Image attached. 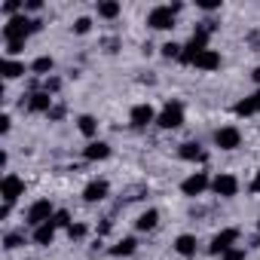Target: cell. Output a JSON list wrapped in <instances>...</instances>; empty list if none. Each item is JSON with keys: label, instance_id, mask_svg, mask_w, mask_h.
<instances>
[{"label": "cell", "instance_id": "cell-3", "mask_svg": "<svg viewBox=\"0 0 260 260\" xmlns=\"http://www.w3.org/2000/svg\"><path fill=\"white\" fill-rule=\"evenodd\" d=\"M55 217V208H52V202L49 199H37L31 208H28V214H25V220H28V226H43V223H49Z\"/></svg>", "mask_w": 260, "mask_h": 260}, {"label": "cell", "instance_id": "cell-9", "mask_svg": "<svg viewBox=\"0 0 260 260\" xmlns=\"http://www.w3.org/2000/svg\"><path fill=\"white\" fill-rule=\"evenodd\" d=\"M0 196H4V202H16L19 196H25V181L19 175H4V181H0Z\"/></svg>", "mask_w": 260, "mask_h": 260}, {"label": "cell", "instance_id": "cell-2", "mask_svg": "<svg viewBox=\"0 0 260 260\" xmlns=\"http://www.w3.org/2000/svg\"><path fill=\"white\" fill-rule=\"evenodd\" d=\"M178 13H181V4H175V7H153L147 13V25L153 31H169V28H175Z\"/></svg>", "mask_w": 260, "mask_h": 260}, {"label": "cell", "instance_id": "cell-32", "mask_svg": "<svg viewBox=\"0 0 260 260\" xmlns=\"http://www.w3.org/2000/svg\"><path fill=\"white\" fill-rule=\"evenodd\" d=\"M19 10H22V4H19V0H7V4H4V13H7L10 19H13V16H16Z\"/></svg>", "mask_w": 260, "mask_h": 260}, {"label": "cell", "instance_id": "cell-7", "mask_svg": "<svg viewBox=\"0 0 260 260\" xmlns=\"http://www.w3.org/2000/svg\"><path fill=\"white\" fill-rule=\"evenodd\" d=\"M236 242H239V230L236 226H226V230H220L214 239H211V245H208V254H226L230 248H236Z\"/></svg>", "mask_w": 260, "mask_h": 260}, {"label": "cell", "instance_id": "cell-18", "mask_svg": "<svg viewBox=\"0 0 260 260\" xmlns=\"http://www.w3.org/2000/svg\"><path fill=\"white\" fill-rule=\"evenodd\" d=\"M135 226H138L141 233H150V230H156V226H159V211H156V208H147V211H141V214H138V220H135Z\"/></svg>", "mask_w": 260, "mask_h": 260}, {"label": "cell", "instance_id": "cell-8", "mask_svg": "<svg viewBox=\"0 0 260 260\" xmlns=\"http://www.w3.org/2000/svg\"><path fill=\"white\" fill-rule=\"evenodd\" d=\"M242 144V132L236 125H220L217 132H214V147H220V150H236Z\"/></svg>", "mask_w": 260, "mask_h": 260}, {"label": "cell", "instance_id": "cell-11", "mask_svg": "<svg viewBox=\"0 0 260 260\" xmlns=\"http://www.w3.org/2000/svg\"><path fill=\"white\" fill-rule=\"evenodd\" d=\"M156 116H159V113H156L150 104H135L132 113H128V122H132L135 128H147L150 122H156Z\"/></svg>", "mask_w": 260, "mask_h": 260}, {"label": "cell", "instance_id": "cell-31", "mask_svg": "<svg viewBox=\"0 0 260 260\" xmlns=\"http://www.w3.org/2000/svg\"><path fill=\"white\" fill-rule=\"evenodd\" d=\"M248 257V251H245V245L242 248H230L226 254H223V260H245Z\"/></svg>", "mask_w": 260, "mask_h": 260}, {"label": "cell", "instance_id": "cell-17", "mask_svg": "<svg viewBox=\"0 0 260 260\" xmlns=\"http://www.w3.org/2000/svg\"><path fill=\"white\" fill-rule=\"evenodd\" d=\"M178 156L187 159V162H202V159H205V150H202L196 141H184V144L178 147Z\"/></svg>", "mask_w": 260, "mask_h": 260}, {"label": "cell", "instance_id": "cell-20", "mask_svg": "<svg viewBox=\"0 0 260 260\" xmlns=\"http://www.w3.org/2000/svg\"><path fill=\"white\" fill-rule=\"evenodd\" d=\"M135 251H138V239H135V236H125V239H119V242L110 248L113 257H128V254H135Z\"/></svg>", "mask_w": 260, "mask_h": 260}, {"label": "cell", "instance_id": "cell-14", "mask_svg": "<svg viewBox=\"0 0 260 260\" xmlns=\"http://www.w3.org/2000/svg\"><path fill=\"white\" fill-rule=\"evenodd\" d=\"M196 248H199V242H196L193 233H181V236L175 239V251H178L181 257H196Z\"/></svg>", "mask_w": 260, "mask_h": 260}, {"label": "cell", "instance_id": "cell-24", "mask_svg": "<svg viewBox=\"0 0 260 260\" xmlns=\"http://www.w3.org/2000/svg\"><path fill=\"white\" fill-rule=\"evenodd\" d=\"M122 13V7L116 4V0H104V4H98V19H116Z\"/></svg>", "mask_w": 260, "mask_h": 260}, {"label": "cell", "instance_id": "cell-29", "mask_svg": "<svg viewBox=\"0 0 260 260\" xmlns=\"http://www.w3.org/2000/svg\"><path fill=\"white\" fill-rule=\"evenodd\" d=\"M58 89H61V80H58V77H46V80H43V92H49V95H55Z\"/></svg>", "mask_w": 260, "mask_h": 260}, {"label": "cell", "instance_id": "cell-28", "mask_svg": "<svg viewBox=\"0 0 260 260\" xmlns=\"http://www.w3.org/2000/svg\"><path fill=\"white\" fill-rule=\"evenodd\" d=\"M181 49L184 46H178V43H162V55L166 58H181Z\"/></svg>", "mask_w": 260, "mask_h": 260}, {"label": "cell", "instance_id": "cell-13", "mask_svg": "<svg viewBox=\"0 0 260 260\" xmlns=\"http://www.w3.org/2000/svg\"><path fill=\"white\" fill-rule=\"evenodd\" d=\"M28 110H31V113H49V110H52V95L43 92V89H40V92H31V95H28Z\"/></svg>", "mask_w": 260, "mask_h": 260}, {"label": "cell", "instance_id": "cell-35", "mask_svg": "<svg viewBox=\"0 0 260 260\" xmlns=\"http://www.w3.org/2000/svg\"><path fill=\"white\" fill-rule=\"evenodd\" d=\"M61 113H64V107H52L49 110V119H61Z\"/></svg>", "mask_w": 260, "mask_h": 260}, {"label": "cell", "instance_id": "cell-1", "mask_svg": "<svg viewBox=\"0 0 260 260\" xmlns=\"http://www.w3.org/2000/svg\"><path fill=\"white\" fill-rule=\"evenodd\" d=\"M40 28H43L40 19H28V16L22 13V16H13V19L4 25V40H7V46H25V40H28L34 31H40Z\"/></svg>", "mask_w": 260, "mask_h": 260}, {"label": "cell", "instance_id": "cell-37", "mask_svg": "<svg viewBox=\"0 0 260 260\" xmlns=\"http://www.w3.org/2000/svg\"><path fill=\"white\" fill-rule=\"evenodd\" d=\"M251 77H254V83H260V68H254V74H251Z\"/></svg>", "mask_w": 260, "mask_h": 260}, {"label": "cell", "instance_id": "cell-26", "mask_svg": "<svg viewBox=\"0 0 260 260\" xmlns=\"http://www.w3.org/2000/svg\"><path fill=\"white\" fill-rule=\"evenodd\" d=\"M86 233H89V230H86V223H71V226H68V236H71L74 242L86 239Z\"/></svg>", "mask_w": 260, "mask_h": 260}, {"label": "cell", "instance_id": "cell-22", "mask_svg": "<svg viewBox=\"0 0 260 260\" xmlns=\"http://www.w3.org/2000/svg\"><path fill=\"white\" fill-rule=\"evenodd\" d=\"M55 230H58V226H55L52 220H49V223H43V226H37V230H34V242H37V245H52Z\"/></svg>", "mask_w": 260, "mask_h": 260}, {"label": "cell", "instance_id": "cell-23", "mask_svg": "<svg viewBox=\"0 0 260 260\" xmlns=\"http://www.w3.org/2000/svg\"><path fill=\"white\" fill-rule=\"evenodd\" d=\"M52 68H55L52 55H40V58H34V64H31V71H34L37 77H52Z\"/></svg>", "mask_w": 260, "mask_h": 260}, {"label": "cell", "instance_id": "cell-12", "mask_svg": "<svg viewBox=\"0 0 260 260\" xmlns=\"http://www.w3.org/2000/svg\"><path fill=\"white\" fill-rule=\"evenodd\" d=\"M193 68H196V71H217V68H220V52H217V49H202V52L193 58Z\"/></svg>", "mask_w": 260, "mask_h": 260}, {"label": "cell", "instance_id": "cell-27", "mask_svg": "<svg viewBox=\"0 0 260 260\" xmlns=\"http://www.w3.org/2000/svg\"><path fill=\"white\" fill-rule=\"evenodd\" d=\"M89 31H92V19L89 16H83V19L74 22V34H89Z\"/></svg>", "mask_w": 260, "mask_h": 260}, {"label": "cell", "instance_id": "cell-36", "mask_svg": "<svg viewBox=\"0 0 260 260\" xmlns=\"http://www.w3.org/2000/svg\"><path fill=\"white\" fill-rule=\"evenodd\" d=\"M251 193H260V172H257V178L251 181Z\"/></svg>", "mask_w": 260, "mask_h": 260}, {"label": "cell", "instance_id": "cell-34", "mask_svg": "<svg viewBox=\"0 0 260 260\" xmlns=\"http://www.w3.org/2000/svg\"><path fill=\"white\" fill-rule=\"evenodd\" d=\"M199 7L208 10V13H211V10H220V4H214V0H205V4H199Z\"/></svg>", "mask_w": 260, "mask_h": 260}, {"label": "cell", "instance_id": "cell-4", "mask_svg": "<svg viewBox=\"0 0 260 260\" xmlns=\"http://www.w3.org/2000/svg\"><path fill=\"white\" fill-rule=\"evenodd\" d=\"M156 125H159V128H178V125H184V104H181V101H169V104L159 110Z\"/></svg>", "mask_w": 260, "mask_h": 260}, {"label": "cell", "instance_id": "cell-30", "mask_svg": "<svg viewBox=\"0 0 260 260\" xmlns=\"http://www.w3.org/2000/svg\"><path fill=\"white\" fill-rule=\"evenodd\" d=\"M52 223H55V226H64V230H68V226H71L74 220H71V214H68V211L61 208V211H55V217H52Z\"/></svg>", "mask_w": 260, "mask_h": 260}, {"label": "cell", "instance_id": "cell-38", "mask_svg": "<svg viewBox=\"0 0 260 260\" xmlns=\"http://www.w3.org/2000/svg\"><path fill=\"white\" fill-rule=\"evenodd\" d=\"M257 230H260V220H257Z\"/></svg>", "mask_w": 260, "mask_h": 260}, {"label": "cell", "instance_id": "cell-5", "mask_svg": "<svg viewBox=\"0 0 260 260\" xmlns=\"http://www.w3.org/2000/svg\"><path fill=\"white\" fill-rule=\"evenodd\" d=\"M205 190H211V178H208V172H193L190 178H184V181H181V193H184V196H190V199L202 196Z\"/></svg>", "mask_w": 260, "mask_h": 260}, {"label": "cell", "instance_id": "cell-19", "mask_svg": "<svg viewBox=\"0 0 260 260\" xmlns=\"http://www.w3.org/2000/svg\"><path fill=\"white\" fill-rule=\"evenodd\" d=\"M0 74H4V80H19V77L25 74V61H19V58H4Z\"/></svg>", "mask_w": 260, "mask_h": 260}, {"label": "cell", "instance_id": "cell-10", "mask_svg": "<svg viewBox=\"0 0 260 260\" xmlns=\"http://www.w3.org/2000/svg\"><path fill=\"white\" fill-rule=\"evenodd\" d=\"M107 193H110V184H107L104 178H95V181H89V184L83 187V202H89V205L104 202V199H107Z\"/></svg>", "mask_w": 260, "mask_h": 260}, {"label": "cell", "instance_id": "cell-33", "mask_svg": "<svg viewBox=\"0 0 260 260\" xmlns=\"http://www.w3.org/2000/svg\"><path fill=\"white\" fill-rule=\"evenodd\" d=\"M10 128H13V119H10V116L4 113V116H0V132H4V135H7V132H10Z\"/></svg>", "mask_w": 260, "mask_h": 260}, {"label": "cell", "instance_id": "cell-6", "mask_svg": "<svg viewBox=\"0 0 260 260\" xmlns=\"http://www.w3.org/2000/svg\"><path fill=\"white\" fill-rule=\"evenodd\" d=\"M211 193L214 196H220V199H233L236 193H239V178L236 175H214L211 178Z\"/></svg>", "mask_w": 260, "mask_h": 260}, {"label": "cell", "instance_id": "cell-25", "mask_svg": "<svg viewBox=\"0 0 260 260\" xmlns=\"http://www.w3.org/2000/svg\"><path fill=\"white\" fill-rule=\"evenodd\" d=\"M25 245V233H7L4 236V248L7 251H16V248H22Z\"/></svg>", "mask_w": 260, "mask_h": 260}, {"label": "cell", "instance_id": "cell-15", "mask_svg": "<svg viewBox=\"0 0 260 260\" xmlns=\"http://www.w3.org/2000/svg\"><path fill=\"white\" fill-rule=\"evenodd\" d=\"M83 156H86L89 162H101V159L110 156V144H107V141H89V147L83 150Z\"/></svg>", "mask_w": 260, "mask_h": 260}, {"label": "cell", "instance_id": "cell-21", "mask_svg": "<svg viewBox=\"0 0 260 260\" xmlns=\"http://www.w3.org/2000/svg\"><path fill=\"white\" fill-rule=\"evenodd\" d=\"M77 128H80L86 138H95L98 135V119L89 116V113H83V116H77Z\"/></svg>", "mask_w": 260, "mask_h": 260}, {"label": "cell", "instance_id": "cell-16", "mask_svg": "<svg viewBox=\"0 0 260 260\" xmlns=\"http://www.w3.org/2000/svg\"><path fill=\"white\" fill-rule=\"evenodd\" d=\"M236 113H239V116H254V113H260V89L251 92L248 98H242V101L236 104Z\"/></svg>", "mask_w": 260, "mask_h": 260}]
</instances>
